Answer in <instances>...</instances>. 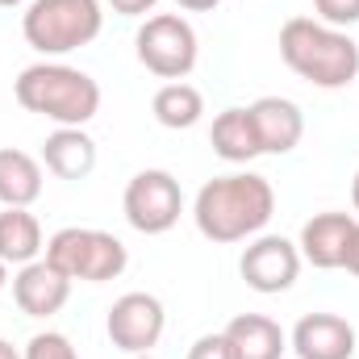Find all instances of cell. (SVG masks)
Segmentation results:
<instances>
[{
    "label": "cell",
    "instance_id": "cell-1",
    "mask_svg": "<svg viewBox=\"0 0 359 359\" xmlns=\"http://www.w3.org/2000/svg\"><path fill=\"white\" fill-rule=\"evenodd\" d=\"M276 213V192L259 172L213 176L192 201V222L209 243H243L259 234Z\"/></svg>",
    "mask_w": 359,
    "mask_h": 359
},
{
    "label": "cell",
    "instance_id": "cell-2",
    "mask_svg": "<svg viewBox=\"0 0 359 359\" xmlns=\"http://www.w3.org/2000/svg\"><path fill=\"white\" fill-rule=\"evenodd\" d=\"M280 59L313 88H347L359 76V42L318 17H288L280 25Z\"/></svg>",
    "mask_w": 359,
    "mask_h": 359
},
{
    "label": "cell",
    "instance_id": "cell-3",
    "mask_svg": "<svg viewBox=\"0 0 359 359\" xmlns=\"http://www.w3.org/2000/svg\"><path fill=\"white\" fill-rule=\"evenodd\" d=\"M13 96L25 113L50 117L55 126H88L100 113V84L67 63H34L13 80Z\"/></svg>",
    "mask_w": 359,
    "mask_h": 359
},
{
    "label": "cell",
    "instance_id": "cell-4",
    "mask_svg": "<svg viewBox=\"0 0 359 359\" xmlns=\"http://www.w3.org/2000/svg\"><path fill=\"white\" fill-rule=\"evenodd\" d=\"M100 25V0H29V8L21 13V34L38 55H72L88 46Z\"/></svg>",
    "mask_w": 359,
    "mask_h": 359
},
{
    "label": "cell",
    "instance_id": "cell-5",
    "mask_svg": "<svg viewBox=\"0 0 359 359\" xmlns=\"http://www.w3.org/2000/svg\"><path fill=\"white\" fill-rule=\"evenodd\" d=\"M46 264L59 268L72 284L84 280V284H104V280H117L126 264H130V251L117 234L109 230H88V226H63L50 234L46 243Z\"/></svg>",
    "mask_w": 359,
    "mask_h": 359
},
{
    "label": "cell",
    "instance_id": "cell-6",
    "mask_svg": "<svg viewBox=\"0 0 359 359\" xmlns=\"http://www.w3.org/2000/svg\"><path fill=\"white\" fill-rule=\"evenodd\" d=\"M134 50H138V63L159 76V80H184L192 67H196V29L180 17V13H155L138 25L134 34Z\"/></svg>",
    "mask_w": 359,
    "mask_h": 359
},
{
    "label": "cell",
    "instance_id": "cell-7",
    "mask_svg": "<svg viewBox=\"0 0 359 359\" xmlns=\"http://www.w3.org/2000/svg\"><path fill=\"white\" fill-rule=\"evenodd\" d=\"M121 209H126V222L138 230V234H168L184 213V192H180V180L163 168H147L126 184V196H121Z\"/></svg>",
    "mask_w": 359,
    "mask_h": 359
},
{
    "label": "cell",
    "instance_id": "cell-8",
    "mask_svg": "<svg viewBox=\"0 0 359 359\" xmlns=\"http://www.w3.org/2000/svg\"><path fill=\"white\" fill-rule=\"evenodd\" d=\"M163 326H168V313H163V301L151 297V292H126L109 305V318H104V334L117 351L126 355H151L163 339Z\"/></svg>",
    "mask_w": 359,
    "mask_h": 359
},
{
    "label": "cell",
    "instance_id": "cell-9",
    "mask_svg": "<svg viewBox=\"0 0 359 359\" xmlns=\"http://www.w3.org/2000/svg\"><path fill=\"white\" fill-rule=\"evenodd\" d=\"M238 271H243L247 288H255L264 297H276V292H288L297 284V276H301V251L284 234H259L243 251Z\"/></svg>",
    "mask_w": 359,
    "mask_h": 359
},
{
    "label": "cell",
    "instance_id": "cell-10",
    "mask_svg": "<svg viewBox=\"0 0 359 359\" xmlns=\"http://www.w3.org/2000/svg\"><path fill=\"white\" fill-rule=\"evenodd\" d=\"M72 297V280L46 259H34L13 276V301L25 318H55Z\"/></svg>",
    "mask_w": 359,
    "mask_h": 359
},
{
    "label": "cell",
    "instance_id": "cell-11",
    "mask_svg": "<svg viewBox=\"0 0 359 359\" xmlns=\"http://www.w3.org/2000/svg\"><path fill=\"white\" fill-rule=\"evenodd\" d=\"M288 343L301 359H351L355 355V326L339 313H305L292 326Z\"/></svg>",
    "mask_w": 359,
    "mask_h": 359
},
{
    "label": "cell",
    "instance_id": "cell-12",
    "mask_svg": "<svg viewBox=\"0 0 359 359\" xmlns=\"http://www.w3.org/2000/svg\"><path fill=\"white\" fill-rule=\"evenodd\" d=\"M255 117V134H259V151L264 155H288L301 134H305V117L292 100L284 96H259L255 104H247Z\"/></svg>",
    "mask_w": 359,
    "mask_h": 359
},
{
    "label": "cell",
    "instance_id": "cell-13",
    "mask_svg": "<svg viewBox=\"0 0 359 359\" xmlns=\"http://www.w3.org/2000/svg\"><path fill=\"white\" fill-rule=\"evenodd\" d=\"M355 217L351 213H313L305 226H301V259L313 264V268H343V251H347V234H351Z\"/></svg>",
    "mask_w": 359,
    "mask_h": 359
},
{
    "label": "cell",
    "instance_id": "cell-14",
    "mask_svg": "<svg viewBox=\"0 0 359 359\" xmlns=\"http://www.w3.org/2000/svg\"><path fill=\"white\" fill-rule=\"evenodd\" d=\"M42 168L59 180H88L96 168V142L84 134V126H59L42 142Z\"/></svg>",
    "mask_w": 359,
    "mask_h": 359
},
{
    "label": "cell",
    "instance_id": "cell-15",
    "mask_svg": "<svg viewBox=\"0 0 359 359\" xmlns=\"http://www.w3.org/2000/svg\"><path fill=\"white\" fill-rule=\"evenodd\" d=\"M209 142H213V155L226 159V163H251L259 151V134H255V117L251 109H222L213 117V130H209Z\"/></svg>",
    "mask_w": 359,
    "mask_h": 359
},
{
    "label": "cell",
    "instance_id": "cell-16",
    "mask_svg": "<svg viewBox=\"0 0 359 359\" xmlns=\"http://www.w3.org/2000/svg\"><path fill=\"white\" fill-rule=\"evenodd\" d=\"M226 339L234 343L238 359H280L288 351V334L268 313H238L226 326Z\"/></svg>",
    "mask_w": 359,
    "mask_h": 359
},
{
    "label": "cell",
    "instance_id": "cell-17",
    "mask_svg": "<svg viewBox=\"0 0 359 359\" xmlns=\"http://www.w3.org/2000/svg\"><path fill=\"white\" fill-rule=\"evenodd\" d=\"M42 196V163L29 151L0 147V205L29 209Z\"/></svg>",
    "mask_w": 359,
    "mask_h": 359
},
{
    "label": "cell",
    "instance_id": "cell-18",
    "mask_svg": "<svg viewBox=\"0 0 359 359\" xmlns=\"http://www.w3.org/2000/svg\"><path fill=\"white\" fill-rule=\"evenodd\" d=\"M42 226L29 209H17V205H4L0 209V259L13 268H25L42 255Z\"/></svg>",
    "mask_w": 359,
    "mask_h": 359
},
{
    "label": "cell",
    "instance_id": "cell-19",
    "mask_svg": "<svg viewBox=\"0 0 359 359\" xmlns=\"http://www.w3.org/2000/svg\"><path fill=\"white\" fill-rule=\"evenodd\" d=\"M151 113L163 130H192L205 113V96H201V88H192L184 80H172V84H163L155 92Z\"/></svg>",
    "mask_w": 359,
    "mask_h": 359
},
{
    "label": "cell",
    "instance_id": "cell-20",
    "mask_svg": "<svg viewBox=\"0 0 359 359\" xmlns=\"http://www.w3.org/2000/svg\"><path fill=\"white\" fill-rule=\"evenodd\" d=\"M21 359H80V355H76V347H72L67 334H59V330H42V334H34V339L25 343Z\"/></svg>",
    "mask_w": 359,
    "mask_h": 359
},
{
    "label": "cell",
    "instance_id": "cell-21",
    "mask_svg": "<svg viewBox=\"0 0 359 359\" xmlns=\"http://www.w3.org/2000/svg\"><path fill=\"white\" fill-rule=\"evenodd\" d=\"M313 8H318V21L334 29H347L359 21V0H313Z\"/></svg>",
    "mask_w": 359,
    "mask_h": 359
},
{
    "label": "cell",
    "instance_id": "cell-22",
    "mask_svg": "<svg viewBox=\"0 0 359 359\" xmlns=\"http://www.w3.org/2000/svg\"><path fill=\"white\" fill-rule=\"evenodd\" d=\"M188 359H238V351H234V343H230L226 330H222V334H201V339L188 347Z\"/></svg>",
    "mask_w": 359,
    "mask_h": 359
},
{
    "label": "cell",
    "instance_id": "cell-23",
    "mask_svg": "<svg viewBox=\"0 0 359 359\" xmlns=\"http://www.w3.org/2000/svg\"><path fill=\"white\" fill-rule=\"evenodd\" d=\"M113 4V13H121V17H142V13H151L159 0H109Z\"/></svg>",
    "mask_w": 359,
    "mask_h": 359
},
{
    "label": "cell",
    "instance_id": "cell-24",
    "mask_svg": "<svg viewBox=\"0 0 359 359\" xmlns=\"http://www.w3.org/2000/svg\"><path fill=\"white\" fill-rule=\"evenodd\" d=\"M343 268L359 276V222L351 226V234H347V251H343Z\"/></svg>",
    "mask_w": 359,
    "mask_h": 359
},
{
    "label": "cell",
    "instance_id": "cell-25",
    "mask_svg": "<svg viewBox=\"0 0 359 359\" xmlns=\"http://www.w3.org/2000/svg\"><path fill=\"white\" fill-rule=\"evenodd\" d=\"M180 8H188V13H209V8H217L222 0H176Z\"/></svg>",
    "mask_w": 359,
    "mask_h": 359
},
{
    "label": "cell",
    "instance_id": "cell-26",
    "mask_svg": "<svg viewBox=\"0 0 359 359\" xmlns=\"http://www.w3.org/2000/svg\"><path fill=\"white\" fill-rule=\"evenodd\" d=\"M0 359H21V351H17L13 343H4V339H0Z\"/></svg>",
    "mask_w": 359,
    "mask_h": 359
},
{
    "label": "cell",
    "instance_id": "cell-27",
    "mask_svg": "<svg viewBox=\"0 0 359 359\" xmlns=\"http://www.w3.org/2000/svg\"><path fill=\"white\" fill-rule=\"evenodd\" d=\"M351 205H355V213H359V172H355V180H351Z\"/></svg>",
    "mask_w": 359,
    "mask_h": 359
},
{
    "label": "cell",
    "instance_id": "cell-28",
    "mask_svg": "<svg viewBox=\"0 0 359 359\" xmlns=\"http://www.w3.org/2000/svg\"><path fill=\"white\" fill-rule=\"evenodd\" d=\"M4 284H8V264L0 259V292H4Z\"/></svg>",
    "mask_w": 359,
    "mask_h": 359
},
{
    "label": "cell",
    "instance_id": "cell-29",
    "mask_svg": "<svg viewBox=\"0 0 359 359\" xmlns=\"http://www.w3.org/2000/svg\"><path fill=\"white\" fill-rule=\"evenodd\" d=\"M17 4H25V0H0V8H17Z\"/></svg>",
    "mask_w": 359,
    "mask_h": 359
},
{
    "label": "cell",
    "instance_id": "cell-30",
    "mask_svg": "<svg viewBox=\"0 0 359 359\" xmlns=\"http://www.w3.org/2000/svg\"><path fill=\"white\" fill-rule=\"evenodd\" d=\"M130 359H155V355H130Z\"/></svg>",
    "mask_w": 359,
    "mask_h": 359
}]
</instances>
